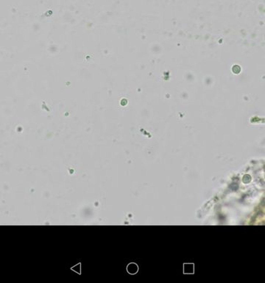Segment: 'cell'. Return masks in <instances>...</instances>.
Wrapping results in <instances>:
<instances>
[{"label": "cell", "mask_w": 265, "mask_h": 283, "mask_svg": "<svg viewBox=\"0 0 265 283\" xmlns=\"http://www.w3.org/2000/svg\"><path fill=\"white\" fill-rule=\"evenodd\" d=\"M127 271L129 274H135L138 272L139 267L136 263H130L127 266Z\"/></svg>", "instance_id": "6da1fadb"}]
</instances>
